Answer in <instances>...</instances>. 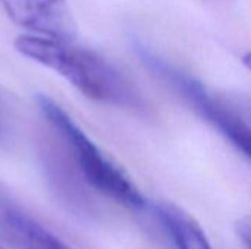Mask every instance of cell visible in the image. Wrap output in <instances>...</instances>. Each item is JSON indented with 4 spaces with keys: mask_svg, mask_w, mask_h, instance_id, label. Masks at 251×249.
I'll return each instance as SVG.
<instances>
[{
    "mask_svg": "<svg viewBox=\"0 0 251 249\" xmlns=\"http://www.w3.org/2000/svg\"><path fill=\"white\" fill-rule=\"evenodd\" d=\"M243 63H244V66L251 70V51L250 53H246L244 56H243Z\"/></svg>",
    "mask_w": 251,
    "mask_h": 249,
    "instance_id": "cell-9",
    "label": "cell"
},
{
    "mask_svg": "<svg viewBox=\"0 0 251 249\" xmlns=\"http://www.w3.org/2000/svg\"><path fill=\"white\" fill-rule=\"evenodd\" d=\"M237 232L247 249H251V216H246L244 219H241L238 222Z\"/></svg>",
    "mask_w": 251,
    "mask_h": 249,
    "instance_id": "cell-8",
    "label": "cell"
},
{
    "mask_svg": "<svg viewBox=\"0 0 251 249\" xmlns=\"http://www.w3.org/2000/svg\"><path fill=\"white\" fill-rule=\"evenodd\" d=\"M46 167L54 189L65 200V203L71 207H78L82 210L85 207V194L82 188L76 185L75 175L69 166L62 158L51 156L46 160Z\"/></svg>",
    "mask_w": 251,
    "mask_h": 249,
    "instance_id": "cell-7",
    "label": "cell"
},
{
    "mask_svg": "<svg viewBox=\"0 0 251 249\" xmlns=\"http://www.w3.org/2000/svg\"><path fill=\"white\" fill-rule=\"evenodd\" d=\"M149 210L162 223L176 249H213L200 225L178 205L157 203L150 204Z\"/></svg>",
    "mask_w": 251,
    "mask_h": 249,
    "instance_id": "cell-6",
    "label": "cell"
},
{
    "mask_svg": "<svg viewBox=\"0 0 251 249\" xmlns=\"http://www.w3.org/2000/svg\"><path fill=\"white\" fill-rule=\"evenodd\" d=\"M13 44L22 56L54 70L91 100L131 110L147 107L134 82L93 50L32 34L16 37Z\"/></svg>",
    "mask_w": 251,
    "mask_h": 249,
    "instance_id": "cell-1",
    "label": "cell"
},
{
    "mask_svg": "<svg viewBox=\"0 0 251 249\" xmlns=\"http://www.w3.org/2000/svg\"><path fill=\"white\" fill-rule=\"evenodd\" d=\"M0 238L15 249H72L1 194Z\"/></svg>",
    "mask_w": 251,
    "mask_h": 249,
    "instance_id": "cell-5",
    "label": "cell"
},
{
    "mask_svg": "<svg viewBox=\"0 0 251 249\" xmlns=\"http://www.w3.org/2000/svg\"><path fill=\"white\" fill-rule=\"evenodd\" d=\"M7 16L34 35L72 41L76 26L65 0H0Z\"/></svg>",
    "mask_w": 251,
    "mask_h": 249,
    "instance_id": "cell-4",
    "label": "cell"
},
{
    "mask_svg": "<svg viewBox=\"0 0 251 249\" xmlns=\"http://www.w3.org/2000/svg\"><path fill=\"white\" fill-rule=\"evenodd\" d=\"M1 132H3V120H1V114H0V136H1Z\"/></svg>",
    "mask_w": 251,
    "mask_h": 249,
    "instance_id": "cell-10",
    "label": "cell"
},
{
    "mask_svg": "<svg viewBox=\"0 0 251 249\" xmlns=\"http://www.w3.org/2000/svg\"><path fill=\"white\" fill-rule=\"evenodd\" d=\"M37 103L46 120L53 126L63 139V144L68 147L79 175L91 188L126 208L135 211L149 210L150 204L132 181L124 173V170L110 161L106 154H103V151L54 100L40 94L37 97Z\"/></svg>",
    "mask_w": 251,
    "mask_h": 249,
    "instance_id": "cell-2",
    "label": "cell"
},
{
    "mask_svg": "<svg viewBox=\"0 0 251 249\" xmlns=\"http://www.w3.org/2000/svg\"><path fill=\"white\" fill-rule=\"evenodd\" d=\"M132 50L144 68L176 91L203 119L251 161V126L222 100L215 97L197 78L172 65L140 40H132Z\"/></svg>",
    "mask_w": 251,
    "mask_h": 249,
    "instance_id": "cell-3",
    "label": "cell"
}]
</instances>
